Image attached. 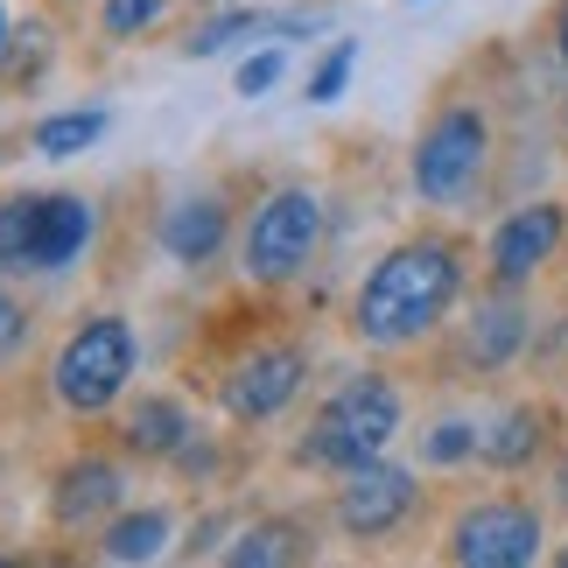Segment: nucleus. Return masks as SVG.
I'll use <instances>...</instances> for the list:
<instances>
[{"label": "nucleus", "instance_id": "nucleus-22", "mask_svg": "<svg viewBox=\"0 0 568 568\" xmlns=\"http://www.w3.org/2000/svg\"><path fill=\"white\" fill-rule=\"evenodd\" d=\"M169 8H176V0H105L99 21H105V36H113V42H134V36L155 29Z\"/></svg>", "mask_w": 568, "mask_h": 568}, {"label": "nucleus", "instance_id": "nucleus-8", "mask_svg": "<svg viewBox=\"0 0 568 568\" xmlns=\"http://www.w3.org/2000/svg\"><path fill=\"white\" fill-rule=\"evenodd\" d=\"M302 379H310V352L302 344H253L225 373V386H217V407L232 422H274V414L295 407Z\"/></svg>", "mask_w": 568, "mask_h": 568}, {"label": "nucleus", "instance_id": "nucleus-2", "mask_svg": "<svg viewBox=\"0 0 568 568\" xmlns=\"http://www.w3.org/2000/svg\"><path fill=\"white\" fill-rule=\"evenodd\" d=\"M393 428H400V393H393V379L379 373H352L331 400L316 407V422L310 435L295 443V464H310V470H358V464H373V456L393 443Z\"/></svg>", "mask_w": 568, "mask_h": 568}, {"label": "nucleus", "instance_id": "nucleus-9", "mask_svg": "<svg viewBox=\"0 0 568 568\" xmlns=\"http://www.w3.org/2000/svg\"><path fill=\"white\" fill-rule=\"evenodd\" d=\"M414 498H422V485H414L400 464H379V456H373V464L344 470V485H337V527L352 534V540H386V534L407 527Z\"/></svg>", "mask_w": 568, "mask_h": 568}, {"label": "nucleus", "instance_id": "nucleus-3", "mask_svg": "<svg viewBox=\"0 0 568 568\" xmlns=\"http://www.w3.org/2000/svg\"><path fill=\"white\" fill-rule=\"evenodd\" d=\"M92 246V204L71 190L0 196V274H63Z\"/></svg>", "mask_w": 568, "mask_h": 568}, {"label": "nucleus", "instance_id": "nucleus-28", "mask_svg": "<svg viewBox=\"0 0 568 568\" xmlns=\"http://www.w3.org/2000/svg\"><path fill=\"white\" fill-rule=\"evenodd\" d=\"M555 561H561V568H568V548H561V555H555Z\"/></svg>", "mask_w": 568, "mask_h": 568}, {"label": "nucleus", "instance_id": "nucleus-1", "mask_svg": "<svg viewBox=\"0 0 568 568\" xmlns=\"http://www.w3.org/2000/svg\"><path fill=\"white\" fill-rule=\"evenodd\" d=\"M456 288H464V253L449 239H400L352 302V337L373 352H407L435 323L449 316Z\"/></svg>", "mask_w": 568, "mask_h": 568}, {"label": "nucleus", "instance_id": "nucleus-5", "mask_svg": "<svg viewBox=\"0 0 568 568\" xmlns=\"http://www.w3.org/2000/svg\"><path fill=\"white\" fill-rule=\"evenodd\" d=\"M316 246H323V196L310 183H281L274 196H260V211L239 232V267L253 288H288L316 260Z\"/></svg>", "mask_w": 568, "mask_h": 568}, {"label": "nucleus", "instance_id": "nucleus-21", "mask_svg": "<svg viewBox=\"0 0 568 568\" xmlns=\"http://www.w3.org/2000/svg\"><path fill=\"white\" fill-rule=\"evenodd\" d=\"M352 71H358V42H352V36H337L331 50L316 57V71H310V99H316V105L344 99V84H352Z\"/></svg>", "mask_w": 568, "mask_h": 568}, {"label": "nucleus", "instance_id": "nucleus-7", "mask_svg": "<svg viewBox=\"0 0 568 568\" xmlns=\"http://www.w3.org/2000/svg\"><path fill=\"white\" fill-rule=\"evenodd\" d=\"M449 561L464 568H527L540 555V513L519 498H485L449 527Z\"/></svg>", "mask_w": 568, "mask_h": 568}, {"label": "nucleus", "instance_id": "nucleus-11", "mask_svg": "<svg viewBox=\"0 0 568 568\" xmlns=\"http://www.w3.org/2000/svg\"><path fill=\"white\" fill-rule=\"evenodd\" d=\"M225 239H232V204L217 190H190L183 204L162 211V253L176 267H211L225 253Z\"/></svg>", "mask_w": 568, "mask_h": 568}, {"label": "nucleus", "instance_id": "nucleus-26", "mask_svg": "<svg viewBox=\"0 0 568 568\" xmlns=\"http://www.w3.org/2000/svg\"><path fill=\"white\" fill-rule=\"evenodd\" d=\"M8 42H14V29H8V14H0V50H8Z\"/></svg>", "mask_w": 568, "mask_h": 568}, {"label": "nucleus", "instance_id": "nucleus-14", "mask_svg": "<svg viewBox=\"0 0 568 568\" xmlns=\"http://www.w3.org/2000/svg\"><path fill=\"white\" fill-rule=\"evenodd\" d=\"M232 568H274V561H310V527L302 519H253L225 548Z\"/></svg>", "mask_w": 568, "mask_h": 568}, {"label": "nucleus", "instance_id": "nucleus-29", "mask_svg": "<svg viewBox=\"0 0 568 568\" xmlns=\"http://www.w3.org/2000/svg\"><path fill=\"white\" fill-rule=\"evenodd\" d=\"M211 8H225V0H211Z\"/></svg>", "mask_w": 568, "mask_h": 568}, {"label": "nucleus", "instance_id": "nucleus-10", "mask_svg": "<svg viewBox=\"0 0 568 568\" xmlns=\"http://www.w3.org/2000/svg\"><path fill=\"white\" fill-rule=\"evenodd\" d=\"M561 232H568L561 204H527V211H513L506 225L491 232V281H498V288H519V281H534V274L555 260Z\"/></svg>", "mask_w": 568, "mask_h": 568}, {"label": "nucleus", "instance_id": "nucleus-16", "mask_svg": "<svg viewBox=\"0 0 568 568\" xmlns=\"http://www.w3.org/2000/svg\"><path fill=\"white\" fill-rule=\"evenodd\" d=\"M169 548V513L148 506V513H126L99 534V561H155Z\"/></svg>", "mask_w": 568, "mask_h": 568}, {"label": "nucleus", "instance_id": "nucleus-25", "mask_svg": "<svg viewBox=\"0 0 568 568\" xmlns=\"http://www.w3.org/2000/svg\"><path fill=\"white\" fill-rule=\"evenodd\" d=\"M555 42H561V57H568V0H561V14H555Z\"/></svg>", "mask_w": 568, "mask_h": 568}, {"label": "nucleus", "instance_id": "nucleus-23", "mask_svg": "<svg viewBox=\"0 0 568 568\" xmlns=\"http://www.w3.org/2000/svg\"><path fill=\"white\" fill-rule=\"evenodd\" d=\"M274 78H281V50H260V57H246V63H239L232 92H239V99H260V92H267Z\"/></svg>", "mask_w": 568, "mask_h": 568}, {"label": "nucleus", "instance_id": "nucleus-19", "mask_svg": "<svg viewBox=\"0 0 568 568\" xmlns=\"http://www.w3.org/2000/svg\"><path fill=\"white\" fill-rule=\"evenodd\" d=\"M99 134H105V113H99V105H78V113H50L29 141H36V155L63 162V155H78V148H92Z\"/></svg>", "mask_w": 568, "mask_h": 568}, {"label": "nucleus", "instance_id": "nucleus-17", "mask_svg": "<svg viewBox=\"0 0 568 568\" xmlns=\"http://www.w3.org/2000/svg\"><path fill=\"white\" fill-rule=\"evenodd\" d=\"M534 449H540V414L534 407H513V414H498V422L485 428V464L491 470H519V464H534Z\"/></svg>", "mask_w": 568, "mask_h": 568}, {"label": "nucleus", "instance_id": "nucleus-20", "mask_svg": "<svg viewBox=\"0 0 568 568\" xmlns=\"http://www.w3.org/2000/svg\"><path fill=\"white\" fill-rule=\"evenodd\" d=\"M477 449H485V428H477V422H435L422 435V464H435V470L464 464V456H477Z\"/></svg>", "mask_w": 568, "mask_h": 568}, {"label": "nucleus", "instance_id": "nucleus-6", "mask_svg": "<svg viewBox=\"0 0 568 568\" xmlns=\"http://www.w3.org/2000/svg\"><path fill=\"white\" fill-rule=\"evenodd\" d=\"M485 155H491V126L477 105H443L422 141H414V190L422 204H464L485 176Z\"/></svg>", "mask_w": 568, "mask_h": 568}, {"label": "nucleus", "instance_id": "nucleus-13", "mask_svg": "<svg viewBox=\"0 0 568 568\" xmlns=\"http://www.w3.org/2000/svg\"><path fill=\"white\" fill-rule=\"evenodd\" d=\"M196 435V414L176 400V393H141L134 407H126L120 422V449L141 456V464H169V456H183Z\"/></svg>", "mask_w": 568, "mask_h": 568}, {"label": "nucleus", "instance_id": "nucleus-4", "mask_svg": "<svg viewBox=\"0 0 568 568\" xmlns=\"http://www.w3.org/2000/svg\"><path fill=\"white\" fill-rule=\"evenodd\" d=\"M134 365H141L134 323L126 316H84L50 358V393L63 400V414L84 422V414H105L126 386H134Z\"/></svg>", "mask_w": 568, "mask_h": 568}, {"label": "nucleus", "instance_id": "nucleus-15", "mask_svg": "<svg viewBox=\"0 0 568 568\" xmlns=\"http://www.w3.org/2000/svg\"><path fill=\"white\" fill-rule=\"evenodd\" d=\"M527 344V316H519V302H485L464 337V358L485 365V373H498V365H513V352Z\"/></svg>", "mask_w": 568, "mask_h": 568}, {"label": "nucleus", "instance_id": "nucleus-18", "mask_svg": "<svg viewBox=\"0 0 568 568\" xmlns=\"http://www.w3.org/2000/svg\"><path fill=\"white\" fill-rule=\"evenodd\" d=\"M267 29H274V14H260V8H225V14L196 21V29L183 36V57H217V50H232L239 36H267Z\"/></svg>", "mask_w": 568, "mask_h": 568}, {"label": "nucleus", "instance_id": "nucleus-12", "mask_svg": "<svg viewBox=\"0 0 568 568\" xmlns=\"http://www.w3.org/2000/svg\"><path fill=\"white\" fill-rule=\"evenodd\" d=\"M120 491H126L120 464H105V456H78V464L57 470L50 519H57V527H71V534H78V527H99V519L120 506Z\"/></svg>", "mask_w": 568, "mask_h": 568}, {"label": "nucleus", "instance_id": "nucleus-27", "mask_svg": "<svg viewBox=\"0 0 568 568\" xmlns=\"http://www.w3.org/2000/svg\"><path fill=\"white\" fill-rule=\"evenodd\" d=\"M561 506H568V464H561Z\"/></svg>", "mask_w": 568, "mask_h": 568}, {"label": "nucleus", "instance_id": "nucleus-24", "mask_svg": "<svg viewBox=\"0 0 568 568\" xmlns=\"http://www.w3.org/2000/svg\"><path fill=\"white\" fill-rule=\"evenodd\" d=\"M14 344H21V302H14L8 288H0V358H8Z\"/></svg>", "mask_w": 568, "mask_h": 568}]
</instances>
